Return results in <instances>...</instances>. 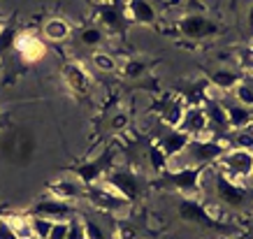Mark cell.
<instances>
[{"mask_svg":"<svg viewBox=\"0 0 253 239\" xmlns=\"http://www.w3.org/2000/svg\"><path fill=\"white\" fill-rule=\"evenodd\" d=\"M188 144H191V137H188L184 130H179V128H174V130H169L168 128V132L158 139V147L165 151L168 160L169 158H174V156H181Z\"/></svg>","mask_w":253,"mask_h":239,"instance_id":"7c38bea8","label":"cell"},{"mask_svg":"<svg viewBox=\"0 0 253 239\" xmlns=\"http://www.w3.org/2000/svg\"><path fill=\"white\" fill-rule=\"evenodd\" d=\"M216 167L225 177L246 184L249 179H253V154L244 151V149H228L221 160L216 162Z\"/></svg>","mask_w":253,"mask_h":239,"instance_id":"3957f363","label":"cell"},{"mask_svg":"<svg viewBox=\"0 0 253 239\" xmlns=\"http://www.w3.org/2000/svg\"><path fill=\"white\" fill-rule=\"evenodd\" d=\"M123 75L126 77H142L144 75V63H139V61H130L126 68H123Z\"/></svg>","mask_w":253,"mask_h":239,"instance_id":"f546056e","label":"cell"},{"mask_svg":"<svg viewBox=\"0 0 253 239\" xmlns=\"http://www.w3.org/2000/svg\"><path fill=\"white\" fill-rule=\"evenodd\" d=\"M128 123H130V119H128V114H116L114 119H112V128L119 132L128 130Z\"/></svg>","mask_w":253,"mask_h":239,"instance_id":"4dcf8cb0","label":"cell"},{"mask_svg":"<svg viewBox=\"0 0 253 239\" xmlns=\"http://www.w3.org/2000/svg\"><path fill=\"white\" fill-rule=\"evenodd\" d=\"M230 149L228 135L223 137H200L191 139V144L186 147V151L181 154L186 167H209L223 158V154Z\"/></svg>","mask_w":253,"mask_h":239,"instance_id":"7a4b0ae2","label":"cell"},{"mask_svg":"<svg viewBox=\"0 0 253 239\" xmlns=\"http://www.w3.org/2000/svg\"><path fill=\"white\" fill-rule=\"evenodd\" d=\"M109 186H114L116 191L126 198V200H132L139 195V186H137V177L132 172H114L105 179Z\"/></svg>","mask_w":253,"mask_h":239,"instance_id":"5bb4252c","label":"cell"},{"mask_svg":"<svg viewBox=\"0 0 253 239\" xmlns=\"http://www.w3.org/2000/svg\"><path fill=\"white\" fill-rule=\"evenodd\" d=\"M0 239H16V235L12 232V228H9L2 218H0Z\"/></svg>","mask_w":253,"mask_h":239,"instance_id":"d6a6232c","label":"cell"},{"mask_svg":"<svg viewBox=\"0 0 253 239\" xmlns=\"http://www.w3.org/2000/svg\"><path fill=\"white\" fill-rule=\"evenodd\" d=\"M232 63L239 72H253V44L242 46L239 51L232 54Z\"/></svg>","mask_w":253,"mask_h":239,"instance_id":"603a6c76","label":"cell"},{"mask_svg":"<svg viewBox=\"0 0 253 239\" xmlns=\"http://www.w3.org/2000/svg\"><path fill=\"white\" fill-rule=\"evenodd\" d=\"M242 81H244L242 72L237 68H228V65H221L218 70H214L209 75V86H214L216 91H221L223 95L232 93V88L237 84H242Z\"/></svg>","mask_w":253,"mask_h":239,"instance_id":"30bf717a","label":"cell"},{"mask_svg":"<svg viewBox=\"0 0 253 239\" xmlns=\"http://www.w3.org/2000/svg\"><path fill=\"white\" fill-rule=\"evenodd\" d=\"M205 200L218 202V204H221L223 209H228V211H242V209L249 204L251 198H249V188H246L242 181H235V179L225 177V174L216 167L214 181L209 184Z\"/></svg>","mask_w":253,"mask_h":239,"instance_id":"6da1fadb","label":"cell"},{"mask_svg":"<svg viewBox=\"0 0 253 239\" xmlns=\"http://www.w3.org/2000/svg\"><path fill=\"white\" fill-rule=\"evenodd\" d=\"M79 225H82L84 239H112V232L100 223V221H95V218H91V216H84L79 221Z\"/></svg>","mask_w":253,"mask_h":239,"instance_id":"d6986e66","label":"cell"},{"mask_svg":"<svg viewBox=\"0 0 253 239\" xmlns=\"http://www.w3.org/2000/svg\"><path fill=\"white\" fill-rule=\"evenodd\" d=\"M179 130H184L191 139H200V137H214L209 132V123L207 116L202 112V105H188L184 114V121L179 125Z\"/></svg>","mask_w":253,"mask_h":239,"instance_id":"52a82bcc","label":"cell"},{"mask_svg":"<svg viewBox=\"0 0 253 239\" xmlns=\"http://www.w3.org/2000/svg\"><path fill=\"white\" fill-rule=\"evenodd\" d=\"M223 107H225V114H228V128L230 130H242V128L253 125V109H246L237 102L225 100H223Z\"/></svg>","mask_w":253,"mask_h":239,"instance_id":"2e32d148","label":"cell"},{"mask_svg":"<svg viewBox=\"0 0 253 239\" xmlns=\"http://www.w3.org/2000/svg\"><path fill=\"white\" fill-rule=\"evenodd\" d=\"M68 239H84V235H82V225H79V218H72Z\"/></svg>","mask_w":253,"mask_h":239,"instance_id":"1f68e13d","label":"cell"},{"mask_svg":"<svg viewBox=\"0 0 253 239\" xmlns=\"http://www.w3.org/2000/svg\"><path fill=\"white\" fill-rule=\"evenodd\" d=\"M123 14L128 16L130 21L142 23V26H151L158 19V12H156V7L149 0H126Z\"/></svg>","mask_w":253,"mask_h":239,"instance_id":"9c48e42d","label":"cell"},{"mask_svg":"<svg viewBox=\"0 0 253 239\" xmlns=\"http://www.w3.org/2000/svg\"><path fill=\"white\" fill-rule=\"evenodd\" d=\"M186 107H188V102H186L181 95H172V98H168V100L158 107V121H161L165 128L174 130V128H179L181 121H184Z\"/></svg>","mask_w":253,"mask_h":239,"instance_id":"ba28073f","label":"cell"},{"mask_svg":"<svg viewBox=\"0 0 253 239\" xmlns=\"http://www.w3.org/2000/svg\"><path fill=\"white\" fill-rule=\"evenodd\" d=\"M63 77H65L68 86L75 93H88L91 91L93 79H91V75H88V70H86L82 63H77V61L68 63V65L63 68Z\"/></svg>","mask_w":253,"mask_h":239,"instance_id":"8fae6325","label":"cell"},{"mask_svg":"<svg viewBox=\"0 0 253 239\" xmlns=\"http://www.w3.org/2000/svg\"><path fill=\"white\" fill-rule=\"evenodd\" d=\"M230 95H232V102H237V105H242L246 109H253V84L242 81V84H237L232 88Z\"/></svg>","mask_w":253,"mask_h":239,"instance_id":"7402d4cb","label":"cell"},{"mask_svg":"<svg viewBox=\"0 0 253 239\" xmlns=\"http://www.w3.org/2000/svg\"><path fill=\"white\" fill-rule=\"evenodd\" d=\"M70 23L63 19V16H49L44 23H42V38L46 42H65L70 38Z\"/></svg>","mask_w":253,"mask_h":239,"instance_id":"e0dca14e","label":"cell"},{"mask_svg":"<svg viewBox=\"0 0 253 239\" xmlns=\"http://www.w3.org/2000/svg\"><path fill=\"white\" fill-rule=\"evenodd\" d=\"M100 21L107 28H119L121 26V12L116 7H100Z\"/></svg>","mask_w":253,"mask_h":239,"instance_id":"4316f807","label":"cell"},{"mask_svg":"<svg viewBox=\"0 0 253 239\" xmlns=\"http://www.w3.org/2000/svg\"><path fill=\"white\" fill-rule=\"evenodd\" d=\"M49 195L56 198V200H63V202H72L79 200L84 195V184L82 181H68V179H61V181H54L49 186Z\"/></svg>","mask_w":253,"mask_h":239,"instance_id":"4fadbf2b","label":"cell"},{"mask_svg":"<svg viewBox=\"0 0 253 239\" xmlns=\"http://www.w3.org/2000/svg\"><path fill=\"white\" fill-rule=\"evenodd\" d=\"M179 216H181V221H188V223L214 225V221H211V218H209V214L205 211L202 200H188V198H184V200H181V204H179Z\"/></svg>","mask_w":253,"mask_h":239,"instance_id":"9a60e30c","label":"cell"},{"mask_svg":"<svg viewBox=\"0 0 253 239\" xmlns=\"http://www.w3.org/2000/svg\"><path fill=\"white\" fill-rule=\"evenodd\" d=\"M2 221L12 228V232L16 235V239H35L31 228V214H19V211H9L2 216Z\"/></svg>","mask_w":253,"mask_h":239,"instance_id":"ac0fdd59","label":"cell"},{"mask_svg":"<svg viewBox=\"0 0 253 239\" xmlns=\"http://www.w3.org/2000/svg\"><path fill=\"white\" fill-rule=\"evenodd\" d=\"M31 228H33V237L35 239H46L51 228H54V221L44 216H33L31 214Z\"/></svg>","mask_w":253,"mask_h":239,"instance_id":"484cf974","label":"cell"},{"mask_svg":"<svg viewBox=\"0 0 253 239\" xmlns=\"http://www.w3.org/2000/svg\"><path fill=\"white\" fill-rule=\"evenodd\" d=\"M79 42L84 46H100L105 42V31L100 26H86L84 31L79 33Z\"/></svg>","mask_w":253,"mask_h":239,"instance_id":"d4e9b609","label":"cell"},{"mask_svg":"<svg viewBox=\"0 0 253 239\" xmlns=\"http://www.w3.org/2000/svg\"><path fill=\"white\" fill-rule=\"evenodd\" d=\"M14 38H16V31L12 28V26H0V54L7 49V46L14 44Z\"/></svg>","mask_w":253,"mask_h":239,"instance_id":"f1b7e54d","label":"cell"},{"mask_svg":"<svg viewBox=\"0 0 253 239\" xmlns=\"http://www.w3.org/2000/svg\"><path fill=\"white\" fill-rule=\"evenodd\" d=\"M77 207L72 202H63V200H56V198H44V200L35 202V207L31 209L33 216H44V218H51V221H65V218H72L75 216Z\"/></svg>","mask_w":253,"mask_h":239,"instance_id":"8992f818","label":"cell"},{"mask_svg":"<svg viewBox=\"0 0 253 239\" xmlns=\"http://www.w3.org/2000/svg\"><path fill=\"white\" fill-rule=\"evenodd\" d=\"M228 142H230V149H244V151L253 154V125L242 128V130H230Z\"/></svg>","mask_w":253,"mask_h":239,"instance_id":"ffe728a7","label":"cell"},{"mask_svg":"<svg viewBox=\"0 0 253 239\" xmlns=\"http://www.w3.org/2000/svg\"><path fill=\"white\" fill-rule=\"evenodd\" d=\"M176 28H179V33L188 40H205V38H209V35H214V33L218 31L216 23L211 21V19H207V16H202V14L181 16V19L176 21Z\"/></svg>","mask_w":253,"mask_h":239,"instance_id":"5b68a950","label":"cell"},{"mask_svg":"<svg viewBox=\"0 0 253 239\" xmlns=\"http://www.w3.org/2000/svg\"><path fill=\"white\" fill-rule=\"evenodd\" d=\"M0 26H2V21H0Z\"/></svg>","mask_w":253,"mask_h":239,"instance_id":"836d02e7","label":"cell"},{"mask_svg":"<svg viewBox=\"0 0 253 239\" xmlns=\"http://www.w3.org/2000/svg\"><path fill=\"white\" fill-rule=\"evenodd\" d=\"M149 162H151L154 174H165V172H168V156L158 147V142L151 144V149H149Z\"/></svg>","mask_w":253,"mask_h":239,"instance_id":"cb8c5ba5","label":"cell"},{"mask_svg":"<svg viewBox=\"0 0 253 239\" xmlns=\"http://www.w3.org/2000/svg\"><path fill=\"white\" fill-rule=\"evenodd\" d=\"M91 63H93V68L98 70V72H102V75H112L119 68V61L109 51H93Z\"/></svg>","mask_w":253,"mask_h":239,"instance_id":"44dd1931","label":"cell"},{"mask_svg":"<svg viewBox=\"0 0 253 239\" xmlns=\"http://www.w3.org/2000/svg\"><path fill=\"white\" fill-rule=\"evenodd\" d=\"M70 225H72V218H65V221H54V228H51V232H49V237H46V239H68Z\"/></svg>","mask_w":253,"mask_h":239,"instance_id":"83f0119b","label":"cell"},{"mask_svg":"<svg viewBox=\"0 0 253 239\" xmlns=\"http://www.w3.org/2000/svg\"><path fill=\"white\" fill-rule=\"evenodd\" d=\"M14 51L21 56L23 63H40L46 56V44L44 40L33 35V33H16L14 38Z\"/></svg>","mask_w":253,"mask_h":239,"instance_id":"277c9868","label":"cell"}]
</instances>
